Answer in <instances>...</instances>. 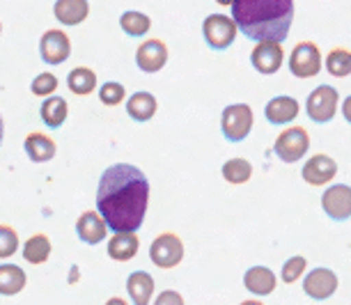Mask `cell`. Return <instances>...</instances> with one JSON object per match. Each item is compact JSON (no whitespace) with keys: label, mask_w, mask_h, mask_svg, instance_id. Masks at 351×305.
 Instances as JSON below:
<instances>
[{"label":"cell","mask_w":351,"mask_h":305,"mask_svg":"<svg viewBox=\"0 0 351 305\" xmlns=\"http://www.w3.org/2000/svg\"><path fill=\"white\" fill-rule=\"evenodd\" d=\"M120 25L129 37H143L149 32L152 21L147 14H141V12H124L120 16Z\"/></svg>","instance_id":"f1b7e54d"},{"label":"cell","mask_w":351,"mask_h":305,"mask_svg":"<svg viewBox=\"0 0 351 305\" xmlns=\"http://www.w3.org/2000/svg\"><path fill=\"white\" fill-rule=\"evenodd\" d=\"M53 14L62 25H78L90 14L88 0H56Z\"/></svg>","instance_id":"e0dca14e"},{"label":"cell","mask_w":351,"mask_h":305,"mask_svg":"<svg viewBox=\"0 0 351 305\" xmlns=\"http://www.w3.org/2000/svg\"><path fill=\"white\" fill-rule=\"evenodd\" d=\"M337 99H340V95H337L335 88H330V85H319V88L310 92V97H308V103H306L308 117L317 124L330 122L337 110Z\"/></svg>","instance_id":"ba28073f"},{"label":"cell","mask_w":351,"mask_h":305,"mask_svg":"<svg viewBox=\"0 0 351 305\" xmlns=\"http://www.w3.org/2000/svg\"><path fill=\"white\" fill-rule=\"evenodd\" d=\"M216 3H218V5H225V8H228V5H232L234 0H216Z\"/></svg>","instance_id":"8d00e7d4"},{"label":"cell","mask_w":351,"mask_h":305,"mask_svg":"<svg viewBox=\"0 0 351 305\" xmlns=\"http://www.w3.org/2000/svg\"><path fill=\"white\" fill-rule=\"evenodd\" d=\"M303 179L310 186H324V184L333 182L337 175V163L326 154H317L313 158H308V163L301 170Z\"/></svg>","instance_id":"5bb4252c"},{"label":"cell","mask_w":351,"mask_h":305,"mask_svg":"<svg viewBox=\"0 0 351 305\" xmlns=\"http://www.w3.org/2000/svg\"><path fill=\"white\" fill-rule=\"evenodd\" d=\"M23 257L30 264H44L51 257V241L46 234H35L25 241L23 246Z\"/></svg>","instance_id":"484cf974"},{"label":"cell","mask_w":351,"mask_h":305,"mask_svg":"<svg viewBox=\"0 0 351 305\" xmlns=\"http://www.w3.org/2000/svg\"><path fill=\"white\" fill-rule=\"evenodd\" d=\"M19 250V234L10 225H0V260H8Z\"/></svg>","instance_id":"f546056e"},{"label":"cell","mask_w":351,"mask_h":305,"mask_svg":"<svg viewBox=\"0 0 351 305\" xmlns=\"http://www.w3.org/2000/svg\"><path fill=\"white\" fill-rule=\"evenodd\" d=\"M285 60V51L280 42H274V39H264V42H257V46L253 49V56H250V62L253 67L264 76L276 74L278 69L282 67Z\"/></svg>","instance_id":"30bf717a"},{"label":"cell","mask_w":351,"mask_h":305,"mask_svg":"<svg viewBox=\"0 0 351 305\" xmlns=\"http://www.w3.org/2000/svg\"><path fill=\"white\" fill-rule=\"evenodd\" d=\"M39 53H42L44 62L62 64L71 56V42L62 30H49L44 32L42 42H39Z\"/></svg>","instance_id":"7c38bea8"},{"label":"cell","mask_w":351,"mask_h":305,"mask_svg":"<svg viewBox=\"0 0 351 305\" xmlns=\"http://www.w3.org/2000/svg\"><path fill=\"white\" fill-rule=\"evenodd\" d=\"M322 209L326 211L330 221L342 223L351 218V186H347V184H335V186L324 191Z\"/></svg>","instance_id":"9c48e42d"},{"label":"cell","mask_w":351,"mask_h":305,"mask_svg":"<svg viewBox=\"0 0 351 305\" xmlns=\"http://www.w3.org/2000/svg\"><path fill=\"white\" fill-rule=\"evenodd\" d=\"M337 289V276L330 269H313L308 278L303 280V291L313 301H326L335 294Z\"/></svg>","instance_id":"4fadbf2b"},{"label":"cell","mask_w":351,"mask_h":305,"mask_svg":"<svg viewBox=\"0 0 351 305\" xmlns=\"http://www.w3.org/2000/svg\"><path fill=\"white\" fill-rule=\"evenodd\" d=\"M243 284H246V289L250 294L269 296L271 291L276 289V276H274V271L267 267H253L243 276Z\"/></svg>","instance_id":"d6986e66"},{"label":"cell","mask_w":351,"mask_h":305,"mask_svg":"<svg viewBox=\"0 0 351 305\" xmlns=\"http://www.w3.org/2000/svg\"><path fill=\"white\" fill-rule=\"evenodd\" d=\"M3 134H5V124H3V117H0V145H3Z\"/></svg>","instance_id":"d590c367"},{"label":"cell","mask_w":351,"mask_h":305,"mask_svg":"<svg viewBox=\"0 0 351 305\" xmlns=\"http://www.w3.org/2000/svg\"><path fill=\"white\" fill-rule=\"evenodd\" d=\"M127 291L136 305H147L152 301V294H154V278L145 273V271H136V273L129 276Z\"/></svg>","instance_id":"ffe728a7"},{"label":"cell","mask_w":351,"mask_h":305,"mask_svg":"<svg viewBox=\"0 0 351 305\" xmlns=\"http://www.w3.org/2000/svg\"><path fill=\"white\" fill-rule=\"evenodd\" d=\"M138 241L136 232H115V236L108 241V255L115 262H129L131 257H136L138 253Z\"/></svg>","instance_id":"ac0fdd59"},{"label":"cell","mask_w":351,"mask_h":305,"mask_svg":"<svg viewBox=\"0 0 351 305\" xmlns=\"http://www.w3.org/2000/svg\"><path fill=\"white\" fill-rule=\"evenodd\" d=\"M264 115L269 124H289L291 119L299 117V101L294 97H276L267 103Z\"/></svg>","instance_id":"2e32d148"},{"label":"cell","mask_w":351,"mask_h":305,"mask_svg":"<svg viewBox=\"0 0 351 305\" xmlns=\"http://www.w3.org/2000/svg\"><path fill=\"white\" fill-rule=\"evenodd\" d=\"M149 204V182L136 165L117 163L99 179L97 209L112 232H138Z\"/></svg>","instance_id":"6da1fadb"},{"label":"cell","mask_w":351,"mask_h":305,"mask_svg":"<svg viewBox=\"0 0 351 305\" xmlns=\"http://www.w3.org/2000/svg\"><path fill=\"white\" fill-rule=\"evenodd\" d=\"M156 108H158V103H156L154 95H149V92H136V95L127 101L129 117H134L136 122H147V119L154 117Z\"/></svg>","instance_id":"7402d4cb"},{"label":"cell","mask_w":351,"mask_h":305,"mask_svg":"<svg viewBox=\"0 0 351 305\" xmlns=\"http://www.w3.org/2000/svg\"><path fill=\"white\" fill-rule=\"evenodd\" d=\"M342 115H344V119L351 124V97H347L344 99V103H342Z\"/></svg>","instance_id":"e575fe53"},{"label":"cell","mask_w":351,"mask_h":305,"mask_svg":"<svg viewBox=\"0 0 351 305\" xmlns=\"http://www.w3.org/2000/svg\"><path fill=\"white\" fill-rule=\"evenodd\" d=\"M310 136L303 127H289L282 134H278L274 143V151L285 163H296L308 154Z\"/></svg>","instance_id":"5b68a950"},{"label":"cell","mask_w":351,"mask_h":305,"mask_svg":"<svg viewBox=\"0 0 351 305\" xmlns=\"http://www.w3.org/2000/svg\"><path fill=\"white\" fill-rule=\"evenodd\" d=\"M221 129L223 136L230 143H241L246 141L253 131V108L248 103H232L223 110L221 117Z\"/></svg>","instance_id":"3957f363"},{"label":"cell","mask_w":351,"mask_h":305,"mask_svg":"<svg viewBox=\"0 0 351 305\" xmlns=\"http://www.w3.org/2000/svg\"><path fill=\"white\" fill-rule=\"evenodd\" d=\"M30 90H32V95H37V97H51L53 92L58 90V78L53 74H39L35 81H32Z\"/></svg>","instance_id":"d6a6232c"},{"label":"cell","mask_w":351,"mask_h":305,"mask_svg":"<svg viewBox=\"0 0 351 305\" xmlns=\"http://www.w3.org/2000/svg\"><path fill=\"white\" fill-rule=\"evenodd\" d=\"M106 232H108V225H106L104 216L99 214V211H85L76 223V234L83 243H88V246L101 243L106 239Z\"/></svg>","instance_id":"9a60e30c"},{"label":"cell","mask_w":351,"mask_h":305,"mask_svg":"<svg viewBox=\"0 0 351 305\" xmlns=\"http://www.w3.org/2000/svg\"><path fill=\"white\" fill-rule=\"evenodd\" d=\"M326 71L335 78H344L351 74V51L349 49H333L326 56Z\"/></svg>","instance_id":"83f0119b"},{"label":"cell","mask_w":351,"mask_h":305,"mask_svg":"<svg viewBox=\"0 0 351 305\" xmlns=\"http://www.w3.org/2000/svg\"><path fill=\"white\" fill-rule=\"evenodd\" d=\"M306 269H308V262H306V257H301V255H296V257H289L287 262L282 264V282H296L299 278L306 273Z\"/></svg>","instance_id":"4dcf8cb0"},{"label":"cell","mask_w":351,"mask_h":305,"mask_svg":"<svg viewBox=\"0 0 351 305\" xmlns=\"http://www.w3.org/2000/svg\"><path fill=\"white\" fill-rule=\"evenodd\" d=\"M237 30H239V25L234 23V19L225 16V14H211L204 19V23H202L204 42H207L209 49H214V51L230 49V46L234 44Z\"/></svg>","instance_id":"277c9868"},{"label":"cell","mask_w":351,"mask_h":305,"mask_svg":"<svg viewBox=\"0 0 351 305\" xmlns=\"http://www.w3.org/2000/svg\"><path fill=\"white\" fill-rule=\"evenodd\" d=\"M289 71L296 78H315L322 71V53L315 42H301L289 56Z\"/></svg>","instance_id":"8992f818"},{"label":"cell","mask_w":351,"mask_h":305,"mask_svg":"<svg viewBox=\"0 0 351 305\" xmlns=\"http://www.w3.org/2000/svg\"><path fill=\"white\" fill-rule=\"evenodd\" d=\"M25 287V273L21 267L3 264L0 267V296H14Z\"/></svg>","instance_id":"603a6c76"},{"label":"cell","mask_w":351,"mask_h":305,"mask_svg":"<svg viewBox=\"0 0 351 305\" xmlns=\"http://www.w3.org/2000/svg\"><path fill=\"white\" fill-rule=\"evenodd\" d=\"M23 147H25V154L30 156L32 163H44V161H51V158L56 156V143L44 134H30L28 138H25Z\"/></svg>","instance_id":"44dd1931"},{"label":"cell","mask_w":351,"mask_h":305,"mask_svg":"<svg viewBox=\"0 0 351 305\" xmlns=\"http://www.w3.org/2000/svg\"><path fill=\"white\" fill-rule=\"evenodd\" d=\"M232 19L253 42H282L294 21V0H234Z\"/></svg>","instance_id":"7a4b0ae2"},{"label":"cell","mask_w":351,"mask_h":305,"mask_svg":"<svg viewBox=\"0 0 351 305\" xmlns=\"http://www.w3.org/2000/svg\"><path fill=\"white\" fill-rule=\"evenodd\" d=\"M156 303L158 305H182L184 298L177 294V291H161L158 298H156Z\"/></svg>","instance_id":"836d02e7"},{"label":"cell","mask_w":351,"mask_h":305,"mask_svg":"<svg viewBox=\"0 0 351 305\" xmlns=\"http://www.w3.org/2000/svg\"><path fill=\"white\" fill-rule=\"evenodd\" d=\"M223 179L234 186L239 184H246L250 177H253V165H250L246 158H230L228 163L223 165Z\"/></svg>","instance_id":"4316f807"},{"label":"cell","mask_w":351,"mask_h":305,"mask_svg":"<svg viewBox=\"0 0 351 305\" xmlns=\"http://www.w3.org/2000/svg\"><path fill=\"white\" fill-rule=\"evenodd\" d=\"M149 260L156 264L158 269H172L184 260V243L182 239L172 232L156 236L149 246Z\"/></svg>","instance_id":"52a82bcc"},{"label":"cell","mask_w":351,"mask_h":305,"mask_svg":"<svg viewBox=\"0 0 351 305\" xmlns=\"http://www.w3.org/2000/svg\"><path fill=\"white\" fill-rule=\"evenodd\" d=\"M67 101H64L62 97H51L46 99L42 103V122L46 124L49 129H60L64 124V119H67Z\"/></svg>","instance_id":"cb8c5ba5"},{"label":"cell","mask_w":351,"mask_h":305,"mask_svg":"<svg viewBox=\"0 0 351 305\" xmlns=\"http://www.w3.org/2000/svg\"><path fill=\"white\" fill-rule=\"evenodd\" d=\"M99 99H101V103L106 106H117L124 101V85L122 83H106L101 90H99Z\"/></svg>","instance_id":"1f68e13d"},{"label":"cell","mask_w":351,"mask_h":305,"mask_svg":"<svg viewBox=\"0 0 351 305\" xmlns=\"http://www.w3.org/2000/svg\"><path fill=\"white\" fill-rule=\"evenodd\" d=\"M165 62H168V46L161 39H147V42L138 46L136 64L145 74H156L165 67Z\"/></svg>","instance_id":"8fae6325"},{"label":"cell","mask_w":351,"mask_h":305,"mask_svg":"<svg viewBox=\"0 0 351 305\" xmlns=\"http://www.w3.org/2000/svg\"><path fill=\"white\" fill-rule=\"evenodd\" d=\"M67 85L78 97L90 95V92H95V88H97V74L88 67H76L74 71H69Z\"/></svg>","instance_id":"d4e9b609"}]
</instances>
